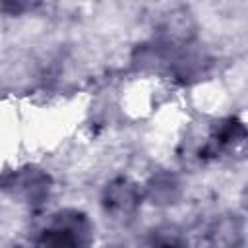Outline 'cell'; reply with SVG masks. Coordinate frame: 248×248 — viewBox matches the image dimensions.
<instances>
[{
  "label": "cell",
  "mask_w": 248,
  "mask_h": 248,
  "mask_svg": "<svg viewBox=\"0 0 248 248\" xmlns=\"http://www.w3.org/2000/svg\"><path fill=\"white\" fill-rule=\"evenodd\" d=\"M93 240V223L89 215L78 207H64L46 217V223L33 238L39 246L52 248H79Z\"/></svg>",
  "instance_id": "6da1fadb"
},
{
  "label": "cell",
  "mask_w": 248,
  "mask_h": 248,
  "mask_svg": "<svg viewBox=\"0 0 248 248\" xmlns=\"http://www.w3.org/2000/svg\"><path fill=\"white\" fill-rule=\"evenodd\" d=\"M52 190H54L52 174L39 165H21L2 174L4 196L27 207L45 205Z\"/></svg>",
  "instance_id": "7a4b0ae2"
},
{
  "label": "cell",
  "mask_w": 248,
  "mask_h": 248,
  "mask_svg": "<svg viewBox=\"0 0 248 248\" xmlns=\"http://www.w3.org/2000/svg\"><path fill=\"white\" fill-rule=\"evenodd\" d=\"M99 203L105 215H108L112 221L126 223L138 215L143 203V192L136 180H132L130 176L118 174L108 182H105Z\"/></svg>",
  "instance_id": "3957f363"
},
{
  "label": "cell",
  "mask_w": 248,
  "mask_h": 248,
  "mask_svg": "<svg viewBox=\"0 0 248 248\" xmlns=\"http://www.w3.org/2000/svg\"><path fill=\"white\" fill-rule=\"evenodd\" d=\"M246 140H248V124L234 114L223 116L211 124L207 140L198 149V157L202 161L219 159L229 151L240 147Z\"/></svg>",
  "instance_id": "277c9868"
},
{
  "label": "cell",
  "mask_w": 248,
  "mask_h": 248,
  "mask_svg": "<svg viewBox=\"0 0 248 248\" xmlns=\"http://www.w3.org/2000/svg\"><path fill=\"white\" fill-rule=\"evenodd\" d=\"M184 182L172 170H155L143 184V202L153 207H172L184 198Z\"/></svg>",
  "instance_id": "5b68a950"
},
{
  "label": "cell",
  "mask_w": 248,
  "mask_h": 248,
  "mask_svg": "<svg viewBox=\"0 0 248 248\" xmlns=\"http://www.w3.org/2000/svg\"><path fill=\"white\" fill-rule=\"evenodd\" d=\"M196 33L198 25L194 16L186 8H178L163 17L155 37L170 46H186L196 41Z\"/></svg>",
  "instance_id": "8992f818"
},
{
  "label": "cell",
  "mask_w": 248,
  "mask_h": 248,
  "mask_svg": "<svg viewBox=\"0 0 248 248\" xmlns=\"http://www.w3.org/2000/svg\"><path fill=\"white\" fill-rule=\"evenodd\" d=\"M205 236L211 246H238L244 242V217L232 211L219 213L205 227Z\"/></svg>",
  "instance_id": "52a82bcc"
},
{
  "label": "cell",
  "mask_w": 248,
  "mask_h": 248,
  "mask_svg": "<svg viewBox=\"0 0 248 248\" xmlns=\"http://www.w3.org/2000/svg\"><path fill=\"white\" fill-rule=\"evenodd\" d=\"M149 242L159 246H184L188 238L176 225H161L149 232Z\"/></svg>",
  "instance_id": "ba28073f"
},
{
  "label": "cell",
  "mask_w": 248,
  "mask_h": 248,
  "mask_svg": "<svg viewBox=\"0 0 248 248\" xmlns=\"http://www.w3.org/2000/svg\"><path fill=\"white\" fill-rule=\"evenodd\" d=\"M43 6V0H0V10L8 17H21L35 14Z\"/></svg>",
  "instance_id": "9c48e42d"
},
{
  "label": "cell",
  "mask_w": 248,
  "mask_h": 248,
  "mask_svg": "<svg viewBox=\"0 0 248 248\" xmlns=\"http://www.w3.org/2000/svg\"><path fill=\"white\" fill-rule=\"evenodd\" d=\"M240 205H242V209L248 213V182L244 184V188H242V192H240Z\"/></svg>",
  "instance_id": "30bf717a"
}]
</instances>
